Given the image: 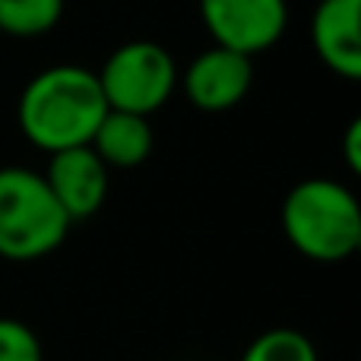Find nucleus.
I'll return each mask as SVG.
<instances>
[{
    "label": "nucleus",
    "instance_id": "f257e3e1",
    "mask_svg": "<svg viewBox=\"0 0 361 361\" xmlns=\"http://www.w3.org/2000/svg\"><path fill=\"white\" fill-rule=\"evenodd\" d=\"M108 102L99 76L76 63H57L25 82L16 105V124L35 149L54 152L89 146Z\"/></svg>",
    "mask_w": 361,
    "mask_h": 361
},
{
    "label": "nucleus",
    "instance_id": "f03ea898",
    "mask_svg": "<svg viewBox=\"0 0 361 361\" xmlns=\"http://www.w3.org/2000/svg\"><path fill=\"white\" fill-rule=\"evenodd\" d=\"M282 231L311 263H343L361 247V206L333 178L298 180L282 200Z\"/></svg>",
    "mask_w": 361,
    "mask_h": 361
},
{
    "label": "nucleus",
    "instance_id": "7ed1b4c3",
    "mask_svg": "<svg viewBox=\"0 0 361 361\" xmlns=\"http://www.w3.org/2000/svg\"><path fill=\"white\" fill-rule=\"evenodd\" d=\"M70 219L44 175L23 165L0 169V257L32 263L54 254L70 235Z\"/></svg>",
    "mask_w": 361,
    "mask_h": 361
},
{
    "label": "nucleus",
    "instance_id": "20e7f679",
    "mask_svg": "<svg viewBox=\"0 0 361 361\" xmlns=\"http://www.w3.org/2000/svg\"><path fill=\"white\" fill-rule=\"evenodd\" d=\"M99 86L108 108L130 114L162 111L178 86V63L171 51L149 38H137L108 54L105 67L99 70Z\"/></svg>",
    "mask_w": 361,
    "mask_h": 361
},
{
    "label": "nucleus",
    "instance_id": "39448f33",
    "mask_svg": "<svg viewBox=\"0 0 361 361\" xmlns=\"http://www.w3.org/2000/svg\"><path fill=\"white\" fill-rule=\"evenodd\" d=\"M212 42L238 54H263L288 29V0H200Z\"/></svg>",
    "mask_w": 361,
    "mask_h": 361
},
{
    "label": "nucleus",
    "instance_id": "423d86ee",
    "mask_svg": "<svg viewBox=\"0 0 361 361\" xmlns=\"http://www.w3.org/2000/svg\"><path fill=\"white\" fill-rule=\"evenodd\" d=\"M254 82V57L212 44L184 70V95L197 111L222 114L244 102Z\"/></svg>",
    "mask_w": 361,
    "mask_h": 361
},
{
    "label": "nucleus",
    "instance_id": "0eeeda50",
    "mask_svg": "<svg viewBox=\"0 0 361 361\" xmlns=\"http://www.w3.org/2000/svg\"><path fill=\"white\" fill-rule=\"evenodd\" d=\"M44 180L70 222L95 216L108 200V165L89 146L54 152Z\"/></svg>",
    "mask_w": 361,
    "mask_h": 361
},
{
    "label": "nucleus",
    "instance_id": "6e6552de",
    "mask_svg": "<svg viewBox=\"0 0 361 361\" xmlns=\"http://www.w3.org/2000/svg\"><path fill=\"white\" fill-rule=\"evenodd\" d=\"M317 57L343 80H361V0H320L311 19Z\"/></svg>",
    "mask_w": 361,
    "mask_h": 361
},
{
    "label": "nucleus",
    "instance_id": "1a4fd4ad",
    "mask_svg": "<svg viewBox=\"0 0 361 361\" xmlns=\"http://www.w3.org/2000/svg\"><path fill=\"white\" fill-rule=\"evenodd\" d=\"M156 133L149 118L130 111H114L108 108L102 124L95 127L89 149L108 165V169H137L152 156Z\"/></svg>",
    "mask_w": 361,
    "mask_h": 361
},
{
    "label": "nucleus",
    "instance_id": "9d476101",
    "mask_svg": "<svg viewBox=\"0 0 361 361\" xmlns=\"http://www.w3.org/2000/svg\"><path fill=\"white\" fill-rule=\"evenodd\" d=\"M63 0H0V32L13 38H38L57 29Z\"/></svg>",
    "mask_w": 361,
    "mask_h": 361
},
{
    "label": "nucleus",
    "instance_id": "9b49d317",
    "mask_svg": "<svg viewBox=\"0 0 361 361\" xmlns=\"http://www.w3.org/2000/svg\"><path fill=\"white\" fill-rule=\"evenodd\" d=\"M241 361H320V355L311 336L292 326H276V330L260 333L244 349Z\"/></svg>",
    "mask_w": 361,
    "mask_h": 361
},
{
    "label": "nucleus",
    "instance_id": "f8f14e48",
    "mask_svg": "<svg viewBox=\"0 0 361 361\" xmlns=\"http://www.w3.org/2000/svg\"><path fill=\"white\" fill-rule=\"evenodd\" d=\"M0 361H44L42 343L29 324L0 317Z\"/></svg>",
    "mask_w": 361,
    "mask_h": 361
},
{
    "label": "nucleus",
    "instance_id": "ddd939ff",
    "mask_svg": "<svg viewBox=\"0 0 361 361\" xmlns=\"http://www.w3.org/2000/svg\"><path fill=\"white\" fill-rule=\"evenodd\" d=\"M343 152H345V165H349V171L358 175L361 171V118L349 121V127H345Z\"/></svg>",
    "mask_w": 361,
    "mask_h": 361
}]
</instances>
